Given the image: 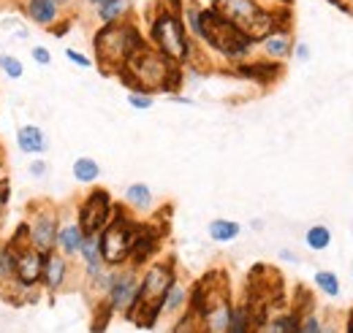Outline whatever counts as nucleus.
<instances>
[{"label":"nucleus","instance_id":"1","mask_svg":"<svg viewBox=\"0 0 353 333\" xmlns=\"http://www.w3.org/2000/svg\"><path fill=\"white\" fill-rule=\"evenodd\" d=\"M123 82L131 84L133 89H141V92H158V89H174L182 74H179V65H174L172 60H166L158 49L152 46H141L128 65L123 68Z\"/></svg>","mask_w":353,"mask_h":333},{"label":"nucleus","instance_id":"2","mask_svg":"<svg viewBox=\"0 0 353 333\" xmlns=\"http://www.w3.org/2000/svg\"><path fill=\"white\" fill-rule=\"evenodd\" d=\"M92 46H95V60L106 74H123L128 60L141 46H147V41L133 22H120V25H103L95 33Z\"/></svg>","mask_w":353,"mask_h":333},{"label":"nucleus","instance_id":"3","mask_svg":"<svg viewBox=\"0 0 353 333\" xmlns=\"http://www.w3.org/2000/svg\"><path fill=\"white\" fill-rule=\"evenodd\" d=\"M176 282V271L172 260H161V263H152L144 277L139 279V298L133 303L131 317L136 325L141 328H152L161 317V303L166 298L169 288Z\"/></svg>","mask_w":353,"mask_h":333},{"label":"nucleus","instance_id":"4","mask_svg":"<svg viewBox=\"0 0 353 333\" xmlns=\"http://www.w3.org/2000/svg\"><path fill=\"white\" fill-rule=\"evenodd\" d=\"M150 41H152V49H158L174 65L190 60V52H193L190 36L185 33L176 8H158V14L150 22Z\"/></svg>","mask_w":353,"mask_h":333},{"label":"nucleus","instance_id":"5","mask_svg":"<svg viewBox=\"0 0 353 333\" xmlns=\"http://www.w3.org/2000/svg\"><path fill=\"white\" fill-rule=\"evenodd\" d=\"M139 222L131 219L123 208H114L109 225L101 230V255L106 268H120L125 263H131V252L139 236Z\"/></svg>","mask_w":353,"mask_h":333},{"label":"nucleus","instance_id":"6","mask_svg":"<svg viewBox=\"0 0 353 333\" xmlns=\"http://www.w3.org/2000/svg\"><path fill=\"white\" fill-rule=\"evenodd\" d=\"M201 41H207L228 60H245L253 46L245 39V33L239 28H234L231 22H225L215 8H204V14H201Z\"/></svg>","mask_w":353,"mask_h":333},{"label":"nucleus","instance_id":"7","mask_svg":"<svg viewBox=\"0 0 353 333\" xmlns=\"http://www.w3.org/2000/svg\"><path fill=\"white\" fill-rule=\"evenodd\" d=\"M25 239L36 247L39 252H54V244H57V228H60V211L49 204H33L25 222L19 225Z\"/></svg>","mask_w":353,"mask_h":333},{"label":"nucleus","instance_id":"8","mask_svg":"<svg viewBox=\"0 0 353 333\" xmlns=\"http://www.w3.org/2000/svg\"><path fill=\"white\" fill-rule=\"evenodd\" d=\"M139 298V274L136 268H114V282L106 292V298L101 301V312L106 314H131L133 303Z\"/></svg>","mask_w":353,"mask_h":333},{"label":"nucleus","instance_id":"9","mask_svg":"<svg viewBox=\"0 0 353 333\" xmlns=\"http://www.w3.org/2000/svg\"><path fill=\"white\" fill-rule=\"evenodd\" d=\"M11 247L17 255V282H22L25 288H39L41 285V274H44L46 255L39 252L22 233V228H17V233L11 236Z\"/></svg>","mask_w":353,"mask_h":333},{"label":"nucleus","instance_id":"10","mask_svg":"<svg viewBox=\"0 0 353 333\" xmlns=\"http://www.w3.org/2000/svg\"><path fill=\"white\" fill-rule=\"evenodd\" d=\"M112 214H114V204H112L109 193L106 190H90L85 201L79 204L77 219H79L85 236H101V230L109 225Z\"/></svg>","mask_w":353,"mask_h":333},{"label":"nucleus","instance_id":"11","mask_svg":"<svg viewBox=\"0 0 353 333\" xmlns=\"http://www.w3.org/2000/svg\"><path fill=\"white\" fill-rule=\"evenodd\" d=\"M22 11L33 25L41 28H57L65 17V6L60 0H22Z\"/></svg>","mask_w":353,"mask_h":333},{"label":"nucleus","instance_id":"12","mask_svg":"<svg viewBox=\"0 0 353 333\" xmlns=\"http://www.w3.org/2000/svg\"><path fill=\"white\" fill-rule=\"evenodd\" d=\"M215 11L221 14L225 22H231L234 28L245 30L250 25V19L261 11V3L259 0H218Z\"/></svg>","mask_w":353,"mask_h":333},{"label":"nucleus","instance_id":"13","mask_svg":"<svg viewBox=\"0 0 353 333\" xmlns=\"http://www.w3.org/2000/svg\"><path fill=\"white\" fill-rule=\"evenodd\" d=\"M82 241H85V230H82L79 219H77V217H60V228H57V244H54V250L71 260V257L79 255Z\"/></svg>","mask_w":353,"mask_h":333},{"label":"nucleus","instance_id":"14","mask_svg":"<svg viewBox=\"0 0 353 333\" xmlns=\"http://www.w3.org/2000/svg\"><path fill=\"white\" fill-rule=\"evenodd\" d=\"M68 274H71V266H68V257L60 255V252H49L44 260V274H41V285L49 292H60L68 282Z\"/></svg>","mask_w":353,"mask_h":333},{"label":"nucleus","instance_id":"15","mask_svg":"<svg viewBox=\"0 0 353 333\" xmlns=\"http://www.w3.org/2000/svg\"><path fill=\"white\" fill-rule=\"evenodd\" d=\"M261 43V52L269 63H283L288 54H294V39H291V30L288 28H280L274 33H269Z\"/></svg>","mask_w":353,"mask_h":333},{"label":"nucleus","instance_id":"16","mask_svg":"<svg viewBox=\"0 0 353 333\" xmlns=\"http://www.w3.org/2000/svg\"><path fill=\"white\" fill-rule=\"evenodd\" d=\"M17 147H19V152L36 158V155H44L49 141H46V133L39 125H22L17 130Z\"/></svg>","mask_w":353,"mask_h":333},{"label":"nucleus","instance_id":"17","mask_svg":"<svg viewBox=\"0 0 353 333\" xmlns=\"http://www.w3.org/2000/svg\"><path fill=\"white\" fill-rule=\"evenodd\" d=\"M77 257H82V266H85V277H88V279L98 277V274L106 268L103 255H101V236H85L82 250H79Z\"/></svg>","mask_w":353,"mask_h":333},{"label":"nucleus","instance_id":"18","mask_svg":"<svg viewBox=\"0 0 353 333\" xmlns=\"http://www.w3.org/2000/svg\"><path fill=\"white\" fill-rule=\"evenodd\" d=\"M133 0H106L101 8H95V17L101 25H120V22H131Z\"/></svg>","mask_w":353,"mask_h":333},{"label":"nucleus","instance_id":"19","mask_svg":"<svg viewBox=\"0 0 353 333\" xmlns=\"http://www.w3.org/2000/svg\"><path fill=\"white\" fill-rule=\"evenodd\" d=\"M176 14L182 19L185 33L193 36V39H201V14H204V8L196 0H176Z\"/></svg>","mask_w":353,"mask_h":333},{"label":"nucleus","instance_id":"20","mask_svg":"<svg viewBox=\"0 0 353 333\" xmlns=\"http://www.w3.org/2000/svg\"><path fill=\"white\" fill-rule=\"evenodd\" d=\"M155 247H158V233H155L152 228L141 225V228H139V236H136V244H133V252H131V263L133 266L147 263V257L155 252Z\"/></svg>","mask_w":353,"mask_h":333},{"label":"nucleus","instance_id":"21","mask_svg":"<svg viewBox=\"0 0 353 333\" xmlns=\"http://www.w3.org/2000/svg\"><path fill=\"white\" fill-rule=\"evenodd\" d=\"M207 230H210V239H212V241L225 244V241H234L242 228H239V222H234V219H212Z\"/></svg>","mask_w":353,"mask_h":333},{"label":"nucleus","instance_id":"22","mask_svg":"<svg viewBox=\"0 0 353 333\" xmlns=\"http://www.w3.org/2000/svg\"><path fill=\"white\" fill-rule=\"evenodd\" d=\"M188 298H190V290H188L185 285L174 282V285L169 288V292H166L163 303H161V314H174V312H179V309L188 303Z\"/></svg>","mask_w":353,"mask_h":333},{"label":"nucleus","instance_id":"23","mask_svg":"<svg viewBox=\"0 0 353 333\" xmlns=\"http://www.w3.org/2000/svg\"><path fill=\"white\" fill-rule=\"evenodd\" d=\"M11 279H17V255L8 241V244H0V288L8 285Z\"/></svg>","mask_w":353,"mask_h":333},{"label":"nucleus","instance_id":"24","mask_svg":"<svg viewBox=\"0 0 353 333\" xmlns=\"http://www.w3.org/2000/svg\"><path fill=\"white\" fill-rule=\"evenodd\" d=\"M125 204L133 208H150L152 206V190L141 182H133L131 187L125 190Z\"/></svg>","mask_w":353,"mask_h":333},{"label":"nucleus","instance_id":"25","mask_svg":"<svg viewBox=\"0 0 353 333\" xmlns=\"http://www.w3.org/2000/svg\"><path fill=\"white\" fill-rule=\"evenodd\" d=\"M98 176H101V166H98L92 158H79V160H74V179H77L79 184H92Z\"/></svg>","mask_w":353,"mask_h":333},{"label":"nucleus","instance_id":"26","mask_svg":"<svg viewBox=\"0 0 353 333\" xmlns=\"http://www.w3.org/2000/svg\"><path fill=\"white\" fill-rule=\"evenodd\" d=\"M305 241H307L310 250L321 252L332 244V233H329L326 225H312V228L307 230V236H305Z\"/></svg>","mask_w":353,"mask_h":333},{"label":"nucleus","instance_id":"27","mask_svg":"<svg viewBox=\"0 0 353 333\" xmlns=\"http://www.w3.org/2000/svg\"><path fill=\"white\" fill-rule=\"evenodd\" d=\"M112 282H114V268H103L98 277L90 279V292H92L98 301H103L109 288H112Z\"/></svg>","mask_w":353,"mask_h":333},{"label":"nucleus","instance_id":"28","mask_svg":"<svg viewBox=\"0 0 353 333\" xmlns=\"http://www.w3.org/2000/svg\"><path fill=\"white\" fill-rule=\"evenodd\" d=\"M0 71L8 76V79H22V74H25V65H22V60L19 57H14V54H8V52H0Z\"/></svg>","mask_w":353,"mask_h":333},{"label":"nucleus","instance_id":"29","mask_svg":"<svg viewBox=\"0 0 353 333\" xmlns=\"http://www.w3.org/2000/svg\"><path fill=\"white\" fill-rule=\"evenodd\" d=\"M172 333H204V328H201V317H199V312H196V309L185 312V314L179 317V323L174 325V331H172Z\"/></svg>","mask_w":353,"mask_h":333},{"label":"nucleus","instance_id":"30","mask_svg":"<svg viewBox=\"0 0 353 333\" xmlns=\"http://www.w3.org/2000/svg\"><path fill=\"white\" fill-rule=\"evenodd\" d=\"M315 285L326 292V295H332V298L340 292V279H337L332 271H318V274H315Z\"/></svg>","mask_w":353,"mask_h":333},{"label":"nucleus","instance_id":"31","mask_svg":"<svg viewBox=\"0 0 353 333\" xmlns=\"http://www.w3.org/2000/svg\"><path fill=\"white\" fill-rule=\"evenodd\" d=\"M128 103H131L133 109H139V111H147V109H152L155 98H152L150 92H141V89H131V92H128Z\"/></svg>","mask_w":353,"mask_h":333},{"label":"nucleus","instance_id":"32","mask_svg":"<svg viewBox=\"0 0 353 333\" xmlns=\"http://www.w3.org/2000/svg\"><path fill=\"white\" fill-rule=\"evenodd\" d=\"M296 333H321V320L310 312L305 320H299V328H296Z\"/></svg>","mask_w":353,"mask_h":333},{"label":"nucleus","instance_id":"33","mask_svg":"<svg viewBox=\"0 0 353 333\" xmlns=\"http://www.w3.org/2000/svg\"><path fill=\"white\" fill-rule=\"evenodd\" d=\"M65 60L74 63V65H79V68H90V65H92V60L85 57L82 52H77V49H65Z\"/></svg>","mask_w":353,"mask_h":333},{"label":"nucleus","instance_id":"34","mask_svg":"<svg viewBox=\"0 0 353 333\" xmlns=\"http://www.w3.org/2000/svg\"><path fill=\"white\" fill-rule=\"evenodd\" d=\"M30 57H33V63H39V65H49V63H52V54H49L46 46H33Z\"/></svg>","mask_w":353,"mask_h":333},{"label":"nucleus","instance_id":"35","mask_svg":"<svg viewBox=\"0 0 353 333\" xmlns=\"http://www.w3.org/2000/svg\"><path fill=\"white\" fill-rule=\"evenodd\" d=\"M294 54H296V60L307 63V60H310V46H307V43H294Z\"/></svg>","mask_w":353,"mask_h":333},{"label":"nucleus","instance_id":"36","mask_svg":"<svg viewBox=\"0 0 353 333\" xmlns=\"http://www.w3.org/2000/svg\"><path fill=\"white\" fill-rule=\"evenodd\" d=\"M30 173H33V176H44V173H46L44 160H33V163H30Z\"/></svg>","mask_w":353,"mask_h":333},{"label":"nucleus","instance_id":"37","mask_svg":"<svg viewBox=\"0 0 353 333\" xmlns=\"http://www.w3.org/2000/svg\"><path fill=\"white\" fill-rule=\"evenodd\" d=\"M6 201H8V182L0 176V208L6 206Z\"/></svg>","mask_w":353,"mask_h":333},{"label":"nucleus","instance_id":"38","mask_svg":"<svg viewBox=\"0 0 353 333\" xmlns=\"http://www.w3.org/2000/svg\"><path fill=\"white\" fill-rule=\"evenodd\" d=\"M85 3H88V6H92V8H101L106 0H85Z\"/></svg>","mask_w":353,"mask_h":333},{"label":"nucleus","instance_id":"39","mask_svg":"<svg viewBox=\"0 0 353 333\" xmlns=\"http://www.w3.org/2000/svg\"><path fill=\"white\" fill-rule=\"evenodd\" d=\"M321 333H337L334 325H321Z\"/></svg>","mask_w":353,"mask_h":333},{"label":"nucleus","instance_id":"40","mask_svg":"<svg viewBox=\"0 0 353 333\" xmlns=\"http://www.w3.org/2000/svg\"><path fill=\"white\" fill-rule=\"evenodd\" d=\"M348 333H353V312H351V317H348Z\"/></svg>","mask_w":353,"mask_h":333},{"label":"nucleus","instance_id":"41","mask_svg":"<svg viewBox=\"0 0 353 333\" xmlns=\"http://www.w3.org/2000/svg\"><path fill=\"white\" fill-rule=\"evenodd\" d=\"M215 3H218V0H215Z\"/></svg>","mask_w":353,"mask_h":333}]
</instances>
